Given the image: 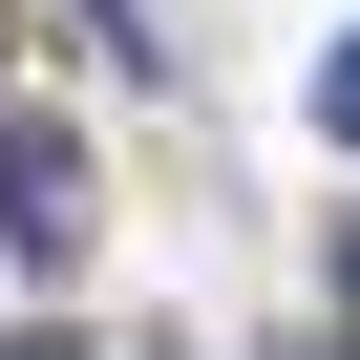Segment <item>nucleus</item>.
I'll return each mask as SVG.
<instances>
[{
  "label": "nucleus",
  "instance_id": "f257e3e1",
  "mask_svg": "<svg viewBox=\"0 0 360 360\" xmlns=\"http://www.w3.org/2000/svg\"><path fill=\"white\" fill-rule=\"evenodd\" d=\"M0 233H22V276L85 255V148H64V127H0Z\"/></svg>",
  "mask_w": 360,
  "mask_h": 360
},
{
  "label": "nucleus",
  "instance_id": "f03ea898",
  "mask_svg": "<svg viewBox=\"0 0 360 360\" xmlns=\"http://www.w3.org/2000/svg\"><path fill=\"white\" fill-rule=\"evenodd\" d=\"M318 148H360V22H339V64H318Z\"/></svg>",
  "mask_w": 360,
  "mask_h": 360
},
{
  "label": "nucleus",
  "instance_id": "7ed1b4c3",
  "mask_svg": "<svg viewBox=\"0 0 360 360\" xmlns=\"http://www.w3.org/2000/svg\"><path fill=\"white\" fill-rule=\"evenodd\" d=\"M0 22H22V0H0Z\"/></svg>",
  "mask_w": 360,
  "mask_h": 360
}]
</instances>
